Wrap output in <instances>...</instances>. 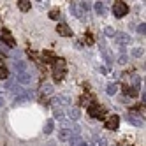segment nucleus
<instances>
[{
  "label": "nucleus",
  "mask_w": 146,
  "mask_h": 146,
  "mask_svg": "<svg viewBox=\"0 0 146 146\" xmlns=\"http://www.w3.org/2000/svg\"><path fill=\"white\" fill-rule=\"evenodd\" d=\"M90 7H92V5H90L88 2H72V4H70V13L74 14L76 18L83 19V18H86Z\"/></svg>",
  "instance_id": "f257e3e1"
},
{
  "label": "nucleus",
  "mask_w": 146,
  "mask_h": 146,
  "mask_svg": "<svg viewBox=\"0 0 146 146\" xmlns=\"http://www.w3.org/2000/svg\"><path fill=\"white\" fill-rule=\"evenodd\" d=\"M65 72H67V64L64 58H56L53 62V78L55 81H62L65 78Z\"/></svg>",
  "instance_id": "f03ea898"
},
{
  "label": "nucleus",
  "mask_w": 146,
  "mask_h": 146,
  "mask_svg": "<svg viewBox=\"0 0 146 146\" xmlns=\"http://www.w3.org/2000/svg\"><path fill=\"white\" fill-rule=\"evenodd\" d=\"M14 69H16L18 74H19V72H25L27 70V64L21 62V60H18V62H14Z\"/></svg>",
  "instance_id": "ddd939ff"
},
{
  "label": "nucleus",
  "mask_w": 146,
  "mask_h": 146,
  "mask_svg": "<svg viewBox=\"0 0 146 146\" xmlns=\"http://www.w3.org/2000/svg\"><path fill=\"white\" fill-rule=\"evenodd\" d=\"M2 42H4V46H7V48H16V39L13 37V34H11V30H7V28H2Z\"/></svg>",
  "instance_id": "20e7f679"
},
{
  "label": "nucleus",
  "mask_w": 146,
  "mask_h": 146,
  "mask_svg": "<svg viewBox=\"0 0 146 146\" xmlns=\"http://www.w3.org/2000/svg\"><path fill=\"white\" fill-rule=\"evenodd\" d=\"M67 114H69L70 120H78V118H79V109H78V108H70V109L67 111Z\"/></svg>",
  "instance_id": "2eb2a0df"
},
{
  "label": "nucleus",
  "mask_w": 146,
  "mask_h": 146,
  "mask_svg": "<svg viewBox=\"0 0 146 146\" xmlns=\"http://www.w3.org/2000/svg\"><path fill=\"white\" fill-rule=\"evenodd\" d=\"M139 86H130V90H129V86H125L123 90H125V93H127V95H130V97H135L139 93V90H137Z\"/></svg>",
  "instance_id": "f3484780"
},
{
  "label": "nucleus",
  "mask_w": 146,
  "mask_h": 146,
  "mask_svg": "<svg viewBox=\"0 0 146 146\" xmlns=\"http://www.w3.org/2000/svg\"><path fill=\"white\" fill-rule=\"evenodd\" d=\"M132 53H134L135 56H141V55H143V51H141V49H134V51H132Z\"/></svg>",
  "instance_id": "c756f323"
},
{
  "label": "nucleus",
  "mask_w": 146,
  "mask_h": 146,
  "mask_svg": "<svg viewBox=\"0 0 146 146\" xmlns=\"http://www.w3.org/2000/svg\"><path fill=\"white\" fill-rule=\"evenodd\" d=\"M99 146H108V144H106V139H100V143H99Z\"/></svg>",
  "instance_id": "7c9ffc66"
},
{
  "label": "nucleus",
  "mask_w": 146,
  "mask_h": 146,
  "mask_svg": "<svg viewBox=\"0 0 146 146\" xmlns=\"http://www.w3.org/2000/svg\"><path fill=\"white\" fill-rule=\"evenodd\" d=\"M85 40H86V42H88V44H93V35H92V34L88 32V34L85 35Z\"/></svg>",
  "instance_id": "a878e982"
},
{
  "label": "nucleus",
  "mask_w": 146,
  "mask_h": 146,
  "mask_svg": "<svg viewBox=\"0 0 146 146\" xmlns=\"http://www.w3.org/2000/svg\"><path fill=\"white\" fill-rule=\"evenodd\" d=\"M113 14L116 16V18H123V16H127L129 14V5L121 2V0H118V2H114L113 4Z\"/></svg>",
  "instance_id": "7ed1b4c3"
},
{
  "label": "nucleus",
  "mask_w": 146,
  "mask_h": 146,
  "mask_svg": "<svg viewBox=\"0 0 146 146\" xmlns=\"http://www.w3.org/2000/svg\"><path fill=\"white\" fill-rule=\"evenodd\" d=\"M104 127L108 130H116L120 127V116L118 114H109L106 118V121H104Z\"/></svg>",
  "instance_id": "39448f33"
},
{
  "label": "nucleus",
  "mask_w": 146,
  "mask_h": 146,
  "mask_svg": "<svg viewBox=\"0 0 146 146\" xmlns=\"http://www.w3.org/2000/svg\"><path fill=\"white\" fill-rule=\"evenodd\" d=\"M58 56L53 53V51H42V62L44 64H53Z\"/></svg>",
  "instance_id": "9d476101"
},
{
  "label": "nucleus",
  "mask_w": 146,
  "mask_h": 146,
  "mask_svg": "<svg viewBox=\"0 0 146 146\" xmlns=\"http://www.w3.org/2000/svg\"><path fill=\"white\" fill-rule=\"evenodd\" d=\"M104 113H106V111H104V108L100 106V104L92 102L90 106H88V114H90L92 118H102V116H104Z\"/></svg>",
  "instance_id": "423d86ee"
},
{
  "label": "nucleus",
  "mask_w": 146,
  "mask_h": 146,
  "mask_svg": "<svg viewBox=\"0 0 146 146\" xmlns=\"http://www.w3.org/2000/svg\"><path fill=\"white\" fill-rule=\"evenodd\" d=\"M106 92H108V95H114V93L118 92V85H116V83H109Z\"/></svg>",
  "instance_id": "a211bd4d"
},
{
  "label": "nucleus",
  "mask_w": 146,
  "mask_h": 146,
  "mask_svg": "<svg viewBox=\"0 0 146 146\" xmlns=\"http://www.w3.org/2000/svg\"><path fill=\"white\" fill-rule=\"evenodd\" d=\"M16 79H18V83H21V85H30V83H32V74H30L28 70L19 72Z\"/></svg>",
  "instance_id": "6e6552de"
},
{
  "label": "nucleus",
  "mask_w": 146,
  "mask_h": 146,
  "mask_svg": "<svg viewBox=\"0 0 146 146\" xmlns=\"http://www.w3.org/2000/svg\"><path fill=\"white\" fill-rule=\"evenodd\" d=\"M58 18H60V11H58V9H51V11H49V19H55V21H56Z\"/></svg>",
  "instance_id": "4be33fe9"
},
{
  "label": "nucleus",
  "mask_w": 146,
  "mask_h": 146,
  "mask_svg": "<svg viewBox=\"0 0 146 146\" xmlns=\"http://www.w3.org/2000/svg\"><path fill=\"white\" fill-rule=\"evenodd\" d=\"M144 30H146V25H144V23H141V25L137 27V32H139V34H144Z\"/></svg>",
  "instance_id": "cd10ccee"
},
{
  "label": "nucleus",
  "mask_w": 146,
  "mask_h": 146,
  "mask_svg": "<svg viewBox=\"0 0 146 146\" xmlns=\"http://www.w3.org/2000/svg\"><path fill=\"white\" fill-rule=\"evenodd\" d=\"M0 108H4V99L0 97Z\"/></svg>",
  "instance_id": "2f4dec72"
},
{
  "label": "nucleus",
  "mask_w": 146,
  "mask_h": 146,
  "mask_svg": "<svg viewBox=\"0 0 146 146\" xmlns=\"http://www.w3.org/2000/svg\"><path fill=\"white\" fill-rule=\"evenodd\" d=\"M118 62H120V64H127V56H125V55H121Z\"/></svg>",
  "instance_id": "c85d7f7f"
},
{
  "label": "nucleus",
  "mask_w": 146,
  "mask_h": 146,
  "mask_svg": "<svg viewBox=\"0 0 146 146\" xmlns=\"http://www.w3.org/2000/svg\"><path fill=\"white\" fill-rule=\"evenodd\" d=\"M72 137V132H70V129H62V130H58V139L60 141H69Z\"/></svg>",
  "instance_id": "9b49d317"
},
{
  "label": "nucleus",
  "mask_w": 146,
  "mask_h": 146,
  "mask_svg": "<svg viewBox=\"0 0 146 146\" xmlns=\"http://www.w3.org/2000/svg\"><path fill=\"white\" fill-rule=\"evenodd\" d=\"M69 141H70V146H81V143H83L79 135H72Z\"/></svg>",
  "instance_id": "aec40b11"
},
{
  "label": "nucleus",
  "mask_w": 146,
  "mask_h": 146,
  "mask_svg": "<svg viewBox=\"0 0 146 146\" xmlns=\"http://www.w3.org/2000/svg\"><path fill=\"white\" fill-rule=\"evenodd\" d=\"M42 92H44V93H48V95H49V93L53 92V86H51V85H44V86H42Z\"/></svg>",
  "instance_id": "393cba45"
},
{
  "label": "nucleus",
  "mask_w": 146,
  "mask_h": 146,
  "mask_svg": "<svg viewBox=\"0 0 146 146\" xmlns=\"http://www.w3.org/2000/svg\"><path fill=\"white\" fill-rule=\"evenodd\" d=\"M30 5H32V4H30V2H28V0H19V2H18V7H19V9H21V11H23V13H27V11H30Z\"/></svg>",
  "instance_id": "4468645a"
},
{
  "label": "nucleus",
  "mask_w": 146,
  "mask_h": 146,
  "mask_svg": "<svg viewBox=\"0 0 146 146\" xmlns=\"http://www.w3.org/2000/svg\"><path fill=\"white\" fill-rule=\"evenodd\" d=\"M7 78H9V70L0 65V79H7Z\"/></svg>",
  "instance_id": "5701e85b"
},
{
  "label": "nucleus",
  "mask_w": 146,
  "mask_h": 146,
  "mask_svg": "<svg viewBox=\"0 0 146 146\" xmlns=\"http://www.w3.org/2000/svg\"><path fill=\"white\" fill-rule=\"evenodd\" d=\"M4 58H5V55L2 53V51H0V60H4Z\"/></svg>",
  "instance_id": "473e14b6"
},
{
  "label": "nucleus",
  "mask_w": 146,
  "mask_h": 146,
  "mask_svg": "<svg viewBox=\"0 0 146 146\" xmlns=\"http://www.w3.org/2000/svg\"><path fill=\"white\" fill-rule=\"evenodd\" d=\"M56 32H58L62 37H70V35H72V30H70L65 23H60V25L56 27Z\"/></svg>",
  "instance_id": "1a4fd4ad"
},
{
  "label": "nucleus",
  "mask_w": 146,
  "mask_h": 146,
  "mask_svg": "<svg viewBox=\"0 0 146 146\" xmlns=\"http://www.w3.org/2000/svg\"><path fill=\"white\" fill-rule=\"evenodd\" d=\"M55 118H56V120H64V111L55 109Z\"/></svg>",
  "instance_id": "b1692460"
},
{
  "label": "nucleus",
  "mask_w": 146,
  "mask_h": 146,
  "mask_svg": "<svg viewBox=\"0 0 146 146\" xmlns=\"http://www.w3.org/2000/svg\"><path fill=\"white\" fill-rule=\"evenodd\" d=\"M114 42L118 46H129L130 44V37L127 34H114Z\"/></svg>",
  "instance_id": "0eeeda50"
},
{
  "label": "nucleus",
  "mask_w": 146,
  "mask_h": 146,
  "mask_svg": "<svg viewBox=\"0 0 146 146\" xmlns=\"http://www.w3.org/2000/svg\"><path fill=\"white\" fill-rule=\"evenodd\" d=\"M53 127H55V125H53V120H48V121L44 123V134H51V132H53Z\"/></svg>",
  "instance_id": "6ab92c4d"
},
{
  "label": "nucleus",
  "mask_w": 146,
  "mask_h": 146,
  "mask_svg": "<svg viewBox=\"0 0 146 146\" xmlns=\"http://www.w3.org/2000/svg\"><path fill=\"white\" fill-rule=\"evenodd\" d=\"M55 102L64 104V106H65V104H69V97H67V95H58V97L55 99Z\"/></svg>",
  "instance_id": "412c9836"
},
{
  "label": "nucleus",
  "mask_w": 146,
  "mask_h": 146,
  "mask_svg": "<svg viewBox=\"0 0 146 146\" xmlns=\"http://www.w3.org/2000/svg\"><path fill=\"white\" fill-rule=\"evenodd\" d=\"M106 35H108V37H114V30H113L111 27L106 28Z\"/></svg>",
  "instance_id": "bb28decb"
},
{
  "label": "nucleus",
  "mask_w": 146,
  "mask_h": 146,
  "mask_svg": "<svg viewBox=\"0 0 146 146\" xmlns=\"http://www.w3.org/2000/svg\"><path fill=\"white\" fill-rule=\"evenodd\" d=\"M127 121H129V123H132V125H135V127H143V120L135 118L134 114H129V116H127Z\"/></svg>",
  "instance_id": "f8f14e48"
},
{
  "label": "nucleus",
  "mask_w": 146,
  "mask_h": 146,
  "mask_svg": "<svg viewBox=\"0 0 146 146\" xmlns=\"http://www.w3.org/2000/svg\"><path fill=\"white\" fill-rule=\"evenodd\" d=\"M95 11H97V14H100V16L106 14V5H104V2H95Z\"/></svg>",
  "instance_id": "dca6fc26"
}]
</instances>
